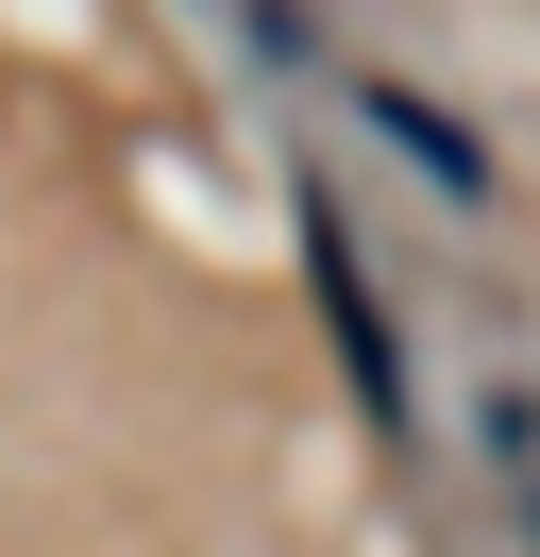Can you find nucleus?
<instances>
[{"instance_id":"f03ea898","label":"nucleus","mask_w":540,"mask_h":557,"mask_svg":"<svg viewBox=\"0 0 540 557\" xmlns=\"http://www.w3.org/2000/svg\"><path fill=\"white\" fill-rule=\"evenodd\" d=\"M304 253H321V321H338V355H355V388H371V422H389L405 440V406H422V388H405V355H389V305H371V253H355V220H304Z\"/></svg>"},{"instance_id":"f257e3e1","label":"nucleus","mask_w":540,"mask_h":557,"mask_svg":"<svg viewBox=\"0 0 540 557\" xmlns=\"http://www.w3.org/2000/svg\"><path fill=\"white\" fill-rule=\"evenodd\" d=\"M338 119H355L389 170H422L439 186V220H506V170H490V136H472L439 85H405V69H338Z\"/></svg>"},{"instance_id":"7ed1b4c3","label":"nucleus","mask_w":540,"mask_h":557,"mask_svg":"<svg viewBox=\"0 0 540 557\" xmlns=\"http://www.w3.org/2000/svg\"><path fill=\"white\" fill-rule=\"evenodd\" d=\"M524 541H540V507H524Z\"/></svg>"}]
</instances>
